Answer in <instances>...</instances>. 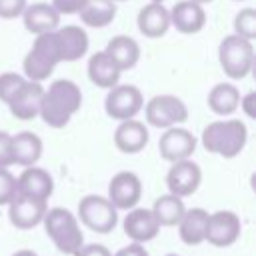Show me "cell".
Wrapping results in <instances>:
<instances>
[{
	"mask_svg": "<svg viewBox=\"0 0 256 256\" xmlns=\"http://www.w3.org/2000/svg\"><path fill=\"white\" fill-rule=\"evenodd\" d=\"M82 92L72 80H56L50 84L48 90L42 94L40 102V116L52 128H64L70 118L80 110Z\"/></svg>",
	"mask_w": 256,
	"mask_h": 256,
	"instance_id": "1",
	"label": "cell"
},
{
	"mask_svg": "<svg viewBox=\"0 0 256 256\" xmlns=\"http://www.w3.org/2000/svg\"><path fill=\"white\" fill-rule=\"evenodd\" d=\"M248 140V130L240 120H216L202 132V146L224 158L238 156Z\"/></svg>",
	"mask_w": 256,
	"mask_h": 256,
	"instance_id": "2",
	"label": "cell"
},
{
	"mask_svg": "<svg viewBox=\"0 0 256 256\" xmlns=\"http://www.w3.org/2000/svg\"><path fill=\"white\" fill-rule=\"evenodd\" d=\"M42 222H44L46 234L52 238V242L56 244V248L62 254L76 256L78 250L84 246V236L80 232L78 220L70 210H66V208L46 210Z\"/></svg>",
	"mask_w": 256,
	"mask_h": 256,
	"instance_id": "3",
	"label": "cell"
},
{
	"mask_svg": "<svg viewBox=\"0 0 256 256\" xmlns=\"http://www.w3.org/2000/svg\"><path fill=\"white\" fill-rule=\"evenodd\" d=\"M60 62H62V56H60V48L56 42V34L54 32L38 34V38L34 40V46L24 58L26 78L34 82H42L54 72V68Z\"/></svg>",
	"mask_w": 256,
	"mask_h": 256,
	"instance_id": "4",
	"label": "cell"
},
{
	"mask_svg": "<svg viewBox=\"0 0 256 256\" xmlns=\"http://www.w3.org/2000/svg\"><path fill=\"white\" fill-rule=\"evenodd\" d=\"M218 60L226 76L240 80L246 78L254 64V46L252 40H246L238 34L226 36L218 46Z\"/></svg>",
	"mask_w": 256,
	"mask_h": 256,
	"instance_id": "5",
	"label": "cell"
},
{
	"mask_svg": "<svg viewBox=\"0 0 256 256\" xmlns=\"http://www.w3.org/2000/svg\"><path fill=\"white\" fill-rule=\"evenodd\" d=\"M78 216L84 222L86 228H90L92 232L98 234H108L114 230L116 222H118V214L114 204L108 198L102 196H84L78 204Z\"/></svg>",
	"mask_w": 256,
	"mask_h": 256,
	"instance_id": "6",
	"label": "cell"
},
{
	"mask_svg": "<svg viewBox=\"0 0 256 256\" xmlns=\"http://www.w3.org/2000/svg\"><path fill=\"white\" fill-rule=\"evenodd\" d=\"M146 120L156 128H172L174 124L188 120V108L180 98L160 94L146 104Z\"/></svg>",
	"mask_w": 256,
	"mask_h": 256,
	"instance_id": "7",
	"label": "cell"
},
{
	"mask_svg": "<svg viewBox=\"0 0 256 256\" xmlns=\"http://www.w3.org/2000/svg\"><path fill=\"white\" fill-rule=\"evenodd\" d=\"M144 98L142 92L132 86V84H122V86H112L106 100H104V110L112 120H130L142 110Z\"/></svg>",
	"mask_w": 256,
	"mask_h": 256,
	"instance_id": "8",
	"label": "cell"
},
{
	"mask_svg": "<svg viewBox=\"0 0 256 256\" xmlns=\"http://www.w3.org/2000/svg\"><path fill=\"white\" fill-rule=\"evenodd\" d=\"M240 236V218L230 210H218L214 214H208L206 224V240L212 246L226 248L234 244Z\"/></svg>",
	"mask_w": 256,
	"mask_h": 256,
	"instance_id": "9",
	"label": "cell"
},
{
	"mask_svg": "<svg viewBox=\"0 0 256 256\" xmlns=\"http://www.w3.org/2000/svg\"><path fill=\"white\" fill-rule=\"evenodd\" d=\"M202 182V170L196 162L192 160H178L174 162V166L170 168L168 176H166V184L170 194L178 196V198H186L192 196L198 186Z\"/></svg>",
	"mask_w": 256,
	"mask_h": 256,
	"instance_id": "10",
	"label": "cell"
},
{
	"mask_svg": "<svg viewBox=\"0 0 256 256\" xmlns=\"http://www.w3.org/2000/svg\"><path fill=\"white\" fill-rule=\"evenodd\" d=\"M142 196L140 178L134 172H118L108 184V200L116 210H130Z\"/></svg>",
	"mask_w": 256,
	"mask_h": 256,
	"instance_id": "11",
	"label": "cell"
},
{
	"mask_svg": "<svg viewBox=\"0 0 256 256\" xmlns=\"http://www.w3.org/2000/svg\"><path fill=\"white\" fill-rule=\"evenodd\" d=\"M10 222L20 228V230H30L34 226H38L46 214V200H38L32 196H24V194H16L10 200Z\"/></svg>",
	"mask_w": 256,
	"mask_h": 256,
	"instance_id": "12",
	"label": "cell"
},
{
	"mask_svg": "<svg viewBox=\"0 0 256 256\" xmlns=\"http://www.w3.org/2000/svg\"><path fill=\"white\" fill-rule=\"evenodd\" d=\"M158 150H160V156L168 162L186 160L196 150V138L192 136V132L184 128H168L164 136H160Z\"/></svg>",
	"mask_w": 256,
	"mask_h": 256,
	"instance_id": "13",
	"label": "cell"
},
{
	"mask_svg": "<svg viewBox=\"0 0 256 256\" xmlns=\"http://www.w3.org/2000/svg\"><path fill=\"white\" fill-rule=\"evenodd\" d=\"M42 94H44V88L40 86V82L26 78V82L18 88V92L8 102L12 116H16L18 120H32L34 116H38Z\"/></svg>",
	"mask_w": 256,
	"mask_h": 256,
	"instance_id": "14",
	"label": "cell"
},
{
	"mask_svg": "<svg viewBox=\"0 0 256 256\" xmlns=\"http://www.w3.org/2000/svg\"><path fill=\"white\" fill-rule=\"evenodd\" d=\"M206 24V12L202 4L194 0H182L170 10V26L182 34H196Z\"/></svg>",
	"mask_w": 256,
	"mask_h": 256,
	"instance_id": "15",
	"label": "cell"
},
{
	"mask_svg": "<svg viewBox=\"0 0 256 256\" xmlns=\"http://www.w3.org/2000/svg\"><path fill=\"white\" fill-rule=\"evenodd\" d=\"M160 230V224L154 216L152 210L146 208H134L128 212V216L124 218V232L132 242H148L152 238H156Z\"/></svg>",
	"mask_w": 256,
	"mask_h": 256,
	"instance_id": "16",
	"label": "cell"
},
{
	"mask_svg": "<svg viewBox=\"0 0 256 256\" xmlns=\"http://www.w3.org/2000/svg\"><path fill=\"white\" fill-rule=\"evenodd\" d=\"M52 190H54L52 176L42 168L26 166V170L16 178V194L32 196L38 200H48Z\"/></svg>",
	"mask_w": 256,
	"mask_h": 256,
	"instance_id": "17",
	"label": "cell"
},
{
	"mask_svg": "<svg viewBox=\"0 0 256 256\" xmlns=\"http://www.w3.org/2000/svg\"><path fill=\"white\" fill-rule=\"evenodd\" d=\"M54 34H56L62 62H74L88 52V34L84 32V28L70 24V26L56 28Z\"/></svg>",
	"mask_w": 256,
	"mask_h": 256,
	"instance_id": "18",
	"label": "cell"
},
{
	"mask_svg": "<svg viewBox=\"0 0 256 256\" xmlns=\"http://www.w3.org/2000/svg\"><path fill=\"white\" fill-rule=\"evenodd\" d=\"M22 16H24V28L36 36L44 32H54L60 24V12L46 2H36L32 6H26Z\"/></svg>",
	"mask_w": 256,
	"mask_h": 256,
	"instance_id": "19",
	"label": "cell"
},
{
	"mask_svg": "<svg viewBox=\"0 0 256 256\" xmlns=\"http://www.w3.org/2000/svg\"><path fill=\"white\" fill-rule=\"evenodd\" d=\"M114 144L124 154H136L148 144V128L134 118L122 120L114 132Z\"/></svg>",
	"mask_w": 256,
	"mask_h": 256,
	"instance_id": "20",
	"label": "cell"
},
{
	"mask_svg": "<svg viewBox=\"0 0 256 256\" xmlns=\"http://www.w3.org/2000/svg\"><path fill=\"white\" fill-rule=\"evenodd\" d=\"M170 28V12L162 2H152L138 12V30L146 38H160Z\"/></svg>",
	"mask_w": 256,
	"mask_h": 256,
	"instance_id": "21",
	"label": "cell"
},
{
	"mask_svg": "<svg viewBox=\"0 0 256 256\" xmlns=\"http://www.w3.org/2000/svg\"><path fill=\"white\" fill-rule=\"evenodd\" d=\"M122 70L110 60V56L106 52H96L94 56H90L88 60V78L92 84H96L98 88H112L118 84Z\"/></svg>",
	"mask_w": 256,
	"mask_h": 256,
	"instance_id": "22",
	"label": "cell"
},
{
	"mask_svg": "<svg viewBox=\"0 0 256 256\" xmlns=\"http://www.w3.org/2000/svg\"><path fill=\"white\" fill-rule=\"evenodd\" d=\"M206 224H208V212L202 208L186 210L184 216L178 222L180 238L188 246H198L206 240Z\"/></svg>",
	"mask_w": 256,
	"mask_h": 256,
	"instance_id": "23",
	"label": "cell"
},
{
	"mask_svg": "<svg viewBox=\"0 0 256 256\" xmlns=\"http://www.w3.org/2000/svg\"><path fill=\"white\" fill-rule=\"evenodd\" d=\"M104 52L110 56V60H112L120 70H130V68H134L136 62H138V58H140V46H138V42H136L134 38H130V36H114V38L108 42V46H106Z\"/></svg>",
	"mask_w": 256,
	"mask_h": 256,
	"instance_id": "24",
	"label": "cell"
},
{
	"mask_svg": "<svg viewBox=\"0 0 256 256\" xmlns=\"http://www.w3.org/2000/svg\"><path fill=\"white\" fill-rule=\"evenodd\" d=\"M42 156V140L34 132H20L12 136V158L14 164L34 166Z\"/></svg>",
	"mask_w": 256,
	"mask_h": 256,
	"instance_id": "25",
	"label": "cell"
},
{
	"mask_svg": "<svg viewBox=\"0 0 256 256\" xmlns=\"http://www.w3.org/2000/svg\"><path fill=\"white\" fill-rule=\"evenodd\" d=\"M78 14L86 26L104 28L116 18V4L114 0H86Z\"/></svg>",
	"mask_w": 256,
	"mask_h": 256,
	"instance_id": "26",
	"label": "cell"
},
{
	"mask_svg": "<svg viewBox=\"0 0 256 256\" xmlns=\"http://www.w3.org/2000/svg\"><path fill=\"white\" fill-rule=\"evenodd\" d=\"M238 104H240V92L234 84H226V82L216 84L208 94V106L218 116H228L236 112Z\"/></svg>",
	"mask_w": 256,
	"mask_h": 256,
	"instance_id": "27",
	"label": "cell"
},
{
	"mask_svg": "<svg viewBox=\"0 0 256 256\" xmlns=\"http://www.w3.org/2000/svg\"><path fill=\"white\" fill-rule=\"evenodd\" d=\"M152 212L160 226H176L180 222V218L184 216L186 208H184L182 198H178L174 194H166V196L156 198Z\"/></svg>",
	"mask_w": 256,
	"mask_h": 256,
	"instance_id": "28",
	"label": "cell"
},
{
	"mask_svg": "<svg viewBox=\"0 0 256 256\" xmlns=\"http://www.w3.org/2000/svg\"><path fill=\"white\" fill-rule=\"evenodd\" d=\"M234 32L246 40H254L256 36V10L244 8L234 18Z\"/></svg>",
	"mask_w": 256,
	"mask_h": 256,
	"instance_id": "29",
	"label": "cell"
},
{
	"mask_svg": "<svg viewBox=\"0 0 256 256\" xmlns=\"http://www.w3.org/2000/svg\"><path fill=\"white\" fill-rule=\"evenodd\" d=\"M24 82H26V78L20 76V74H16V72H4V74H0V100L8 104L10 98L18 92V88Z\"/></svg>",
	"mask_w": 256,
	"mask_h": 256,
	"instance_id": "30",
	"label": "cell"
},
{
	"mask_svg": "<svg viewBox=\"0 0 256 256\" xmlns=\"http://www.w3.org/2000/svg\"><path fill=\"white\" fill-rule=\"evenodd\" d=\"M14 196H16V178L8 168L0 166V206L10 204Z\"/></svg>",
	"mask_w": 256,
	"mask_h": 256,
	"instance_id": "31",
	"label": "cell"
},
{
	"mask_svg": "<svg viewBox=\"0 0 256 256\" xmlns=\"http://www.w3.org/2000/svg\"><path fill=\"white\" fill-rule=\"evenodd\" d=\"M26 8V0H0V18L12 20L20 16Z\"/></svg>",
	"mask_w": 256,
	"mask_h": 256,
	"instance_id": "32",
	"label": "cell"
},
{
	"mask_svg": "<svg viewBox=\"0 0 256 256\" xmlns=\"http://www.w3.org/2000/svg\"><path fill=\"white\" fill-rule=\"evenodd\" d=\"M10 164H14L12 158V136L6 132H0V166L8 168Z\"/></svg>",
	"mask_w": 256,
	"mask_h": 256,
	"instance_id": "33",
	"label": "cell"
},
{
	"mask_svg": "<svg viewBox=\"0 0 256 256\" xmlns=\"http://www.w3.org/2000/svg\"><path fill=\"white\" fill-rule=\"evenodd\" d=\"M86 4V0H52V6L60 14H76Z\"/></svg>",
	"mask_w": 256,
	"mask_h": 256,
	"instance_id": "34",
	"label": "cell"
},
{
	"mask_svg": "<svg viewBox=\"0 0 256 256\" xmlns=\"http://www.w3.org/2000/svg\"><path fill=\"white\" fill-rule=\"evenodd\" d=\"M76 256H112V252L102 244H88V246H82Z\"/></svg>",
	"mask_w": 256,
	"mask_h": 256,
	"instance_id": "35",
	"label": "cell"
},
{
	"mask_svg": "<svg viewBox=\"0 0 256 256\" xmlns=\"http://www.w3.org/2000/svg\"><path fill=\"white\" fill-rule=\"evenodd\" d=\"M114 256H150V254H148V250H146L140 242H132V244L120 248Z\"/></svg>",
	"mask_w": 256,
	"mask_h": 256,
	"instance_id": "36",
	"label": "cell"
},
{
	"mask_svg": "<svg viewBox=\"0 0 256 256\" xmlns=\"http://www.w3.org/2000/svg\"><path fill=\"white\" fill-rule=\"evenodd\" d=\"M254 102H256V94L254 92H250V94H246L244 98H240V104L238 106H242L244 108V112H246V116H254Z\"/></svg>",
	"mask_w": 256,
	"mask_h": 256,
	"instance_id": "37",
	"label": "cell"
},
{
	"mask_svg": "<svg viewBox=\"0 0 256 256\" xmlns=\"http://www.w3.org/2000/svg\"><path fill=\"white\" fill-rule=\"evenodd\" d=\"M12 256H38L36 252H32V250H18L16 254H12Z\"/></svg>",
	"mask_w": 256,
	"mask_h": 256,
	"instance_id": "38",
	"label": "cell"
},
{
	"mask_svg": "<svg viewBox=\"0 0 256 256\" xmlns=\"http://www.w3.org/2000/svg\"><path fill=\"white\" fill-rule=\"evenodd\" d=\"M194 2H198V4H204V2H212V0H194Z\"/></svg>",
	"mask_w": 256,
	"mask_h": 256,
	"instance_id": "39",
	"label": "cell"
},
{
	"mask_svg": "<svg viewBox=\"0 0 256 256\" xmlns=\"http://www.w3.org/2000/svg\"><path fill=\"white\" fill-rule=\"evenodd\" d=\"M152 2H164V0H152Z\"/></svg>",
	"mask_w": 256,
	"mask_h": 256,
	"instance_id": "40",
	"label": "cell"
},
{
	"mask_svg": "<svg viewBox=\"0 0 256 256\" xmlns=\"http://www.w3.org/2000/svg\"><path fill=\"white\" fill-rule=\"evenodd\" d=\"M114 2H122V0H114Z\"/></svg>",
	"mask_w": 256,
	"mask_h": 256,
	"instance_id": "41",
	"label": "cell"
},
{
	"mask_svg": "<svg viewBox=\"0 0 256 256\" xmlns=\"http://www.w3.org/2000/svg\"><path fill=\"white\" fill-rule=\"evenodd\" d=\"M172 256H178V254H172Z\"/></svg>",
	"mask_w": 256,
	"mask_h": 256,
	"instance_id": "42",
	"label": "cell"
},
{
	"mask_svg": "<svg viewBox=\"0 0 256 256\" xmlns=\"http://www.w3.org/2000/svg\"><path fill=\"white\" fill-rule=\"evenodd\" d=\"M166 256H172V254H166Z\"/></svg>",
	"mask_w": 256,
	"mask_h": 256,
	"instance_id": "43",
	"label": "cell"
}]
</instances>
